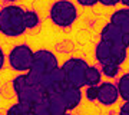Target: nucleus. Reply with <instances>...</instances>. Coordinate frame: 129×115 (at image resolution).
Here are the masks:
<instances>
[{"mask_svg": "<svg viewBox=\"0 0 129 115\" xmlns=\"http://www.w3.org/2000/svg\"><path fill=\"white\" fill-rule=\"evenodd\" d=\"M12 85H13V91L16 94L17 101L30 105L33 108V115H35V106L45 99L46 91L40 86V83L30 81L26 72H23L22 75H17L13 79Z\"/></svg>", "mask_w": 129, "mask_h": 115, "instance_id": "f257e3e1", "label": "nucleus"}, {"mask_svg": "<svg viewBox=\"0 0 129 115\" xmlns=\"http://www.w3.org/2000/svg\"><path fill=\"white\" fill-rule=\"evenodd\" d=\"M26 30L24 10L20 6L9 5L0 9V33L7 37H17Z\"/></svg>", "mask_w": 129, "mask_h": 115, "instance_id": "f03ea898", "label": "nucleus"}, {"mask_svg": "<svg viewBox=\"0 0 129 115\" xmlns=\"http://www.w3.org/2000/svg\"><path fill=\"white\" fill-rule=\"evenodd\" d=\"M59 66L60 65L57 62V58L53 52L47 51V49H40V51H36L33 53L32 66L26 74H27L30 81L39 83V81L45 75L50 74L52 71L57 69Z\"/></svg>", "mask_w": 129, "mask_h": 115, "instance_id": "7ed1b4c3", "label": "nucleus"}, {"mask_svg": "<svg viewBox=\"0 0 129 115\" xmlns=\"http://www.w3.org/2000/svg\"><path fill=\"white\" fill-rule=\"evenodd\" d=\"M95 58L101 65L115 63L122 65L128 58V46L109 43L106 40H99L95 49Z\"/></svg>", "mask_w": 129, "mask_h": 115, "instance_id": "20e7f679", "label": "nucleus"}, {"mask_svg": "<svg viewBox=\"0 0 129 115\" xmlns=\"http://www.w3.org/2000/svg\"><path fill=\"white\" fill-rule=\"evenodd\" d=\"M89 65L88 62L82 58H69L64 60L60 69L64 75L66 82L70 85H75L82 89L86 86V72H88Z\"/></svg>", "mask_w": 129, "mask_h": 115, "instance_id": "39448f33", "label": "nucleus"}, {"mask_svg": "<svg viewBox=\"0 0 129 115\" xmlns=\"http://www.w3.org/2000/svg\"><path fill=\"white\" fill-rule=\"evenodd\" d=\"M49 14L53 25L57 28H70L78 17V10L69 0H57L52 5Z\"/></svg>", "mask_w": 129, "mask_h": 115, "instance_id": "423d86ee", "label": "nucleus"}, {"mask_svg": "<svg viewBox=\"0 0 129 115\" xmlns=\"http://www.w3.org/2000/svg\"><path fill=\"white\" fill-rule=\"evenodd\" d=\"M33 53L27 45H17L9 53V65L16 72H27L33 62Z\"/></svg>", "mask_w": 129, "mask_h": 115, "instance_id": "0eeeda50", "label": "nucleus"}, {"mask_svg": "<svg viewBox=\"0 0 129 115\" xmlns=\"http://www.w3.org/2000/svg\"><path fill=\"white\" fill-rule=\"evenodd\" d=\"M53 92L62 99L63 105L66 106L68 111L75 109L80 104V101H82V91H80V88L75 86V85H70L68 82H64L59 89H56Z\"/></svg>", "mask_w": 129, "mask_h": 115, "instance_id": "6e6552de", "label": "nucleus"}, {"mask_svg": "<svg viewBox=\"0 0 129 115\" xmlns=\"http://www.w3.org/2000/svg\"><path fill=\"white\" fill-rule=\"evenodd\" d=\"M101 39L109 42V43L129 46V35L122 32L116 25H113L111 22L106 23L105 26H103V29L101 30Z\"/></svg>", "mask_w": 129, "mask_h": 115, "instance_id": "1a4fd4ad", "label": "nucleus"}, {"mask_svg": "<svg viewBox=\"0 0 129 115\" xmlns=\"http://www.w3.org/2000/svg\"><path fill=\"white\" fill-rule=\"evenodd\" d=\"M119 99V91L118 86L112 82H101L98 85V99L105 106L113 105Z\"/></svg>", "mask_w": 129, "mask_h": 115, "instance_id": "9d476101", "label": "nucleus"}, {"mask_svg": "<svg viewBox=\"0 0 129 115\" xmlns=\"http://www.w3.org/2000/svg\"><path fill=\"white\" fill-rule=\"evenodd\" d=\"M111 23L116 25L122 32L129 35V7H123V9H119L115 13H112Z\"/></svg>", "mask_w": 129, "mask_h": 115, "instance_id": "9b49d317", "label": "nucleus"}, {"mask_svg": "<svg viewBox=\"0 0 129 115\" xmlns=\"http://www.w3.org/2000/svg\"><path fill=\"white\" fill-rule=\"evenodd\" d=\"M7 115H33V108L27 104H23V102H19L14 104L6 111Z\"/></svg>", "mask_w": 129, "mask_h": 115, "instance_id": "f8f14e48", "label": "nucleus"}, {"mask_svg": "<svg viewBox=\"0 0 129 115\" xmlns=\"http://www.w3.org/2000/svg\"><path fill=\"white\" fill-rule=\"evenodd\" d=\"M102 82V72L96 66H89L88 72H86V86H92V85H99Z\"/></svg>", "mask_w": 129, "mask_h": 115, "instance_id": "ddd939ff", "label": "nucleus"}, {"mask_svg": "<svg viewBox=\"0 0 129 115\" xmlns=\"http://www.w3.org/2000/svg\"><path fill=\"white\" fill-rule=\"evenodd\" d=\"M118 91H119V97L123 101H129V72L122 75L118 81Z\"/></svg>", "mask_w": 129, "mask_h": 115, "instance_id": "4468645a", "label": "nucleus"}, {"mask_svg": "<svg viewBox=\"0 0 129 115\" xmlns=\"http://www.w3.org/2000/svg\"><path fill=\"white\" fill-rule=\"evenodd\" d=\"M24 19H26V28L27 29H35L40 23V17L35 10H24Z\"/></svg>", "mask_w": 129, "mask_h": 115, "instance_id": "2eb2a0df", "label": "nucleus"}, {"mask_svg": "<svg viewBox=\"0 0 129 115\" xmlns=\"http://www.w3.org/2000/svg\"><path fill=\"white\" fill-rule=\"evenodd\" d=\"M120 71V65H115V63H106V65H102V74L108 76V78H115L118 76Z\"/></svg>", "mask_w": 129, "mask_h": 115, "instance_id": "dca6fc26", "label": "nucleus"}, {"mask_svg": "<svg viewBox=\"0 0 129 115\" xmlns=\"http://www.w3.org/2000/svg\"><path fill=\"white\" fill-rule=\"evenodd\" d=\"M85 95H86V99L88 101H96L98 99V86L96 85H92V86H88V89L85 91Z\"/></svg>", "mask_w": 129, "mask_h": 115, "instance_id": "f3484780", "label": "nucleus"}, {"mask_svg": "<svg viewBox=\"0 0 129 115\" xmlns=\"http://www.w3.org/2000/svg\"><path fill=\"white\" fill-rule=\"evenodd\" d=\"M80 6H85V7H92V6H95L96 3H99L98 0H76Z\"/></svg>", "mask_w": 129, "mask_h": 115, "instance_id": "a211bd4d", "label": "nucleus"}, {"mask_svg": "<svg viewBox=\"0 0 129 115\" xmlns=\"http://www.w3.org/2000/svg\"><path fill=\"white\" fill-rule=\"evenodd\" d=\"M119 114L120 115H129V101H125V104H122L119 109Z\"/></svg>", "mask_w": 129, "mask_h": 115, "instance_id": "6ab92c4d", "label": "nucleus"}, {"mask_svg": "<svg viewBox=\"0 0 129 115\" xmlns=\"http://www.w3.org/2000/svg\"><path fill=\"white\" fill-rule=\"evenodd\" d=\"M98 2L103 6H116L118 3H120V0H98Z\"/></svg>", "mask_w": 129, "mask_h": 115, "instance_id": "aec40b11", "label": "nucleus"}, {"mask_svg": "<svg viewBox=\"0 0 129 115\" xmlns=\"http://www.w3.org/2000/svg\"><path fill=\"white\" fill-rule=\"evenodd\" d=\"M5 59H6L5 52H3V49H2V48H0V71L3 69V66H5Z\"/></svg>", "mask_w": 129, "mask_h": 115, "instance_id": "412c9836", "label": "nucleus"}, {"mask_svg": "<svg viewBox=\"0 0 129 115\" xmlns=\"http://www.w3.org/2000/svg\"><path fill=\"white\" fill-rule=\"evenodd\" d=\"M120 3L125 5V7H129V0H120Z\"/></svg>", "mask_w": 129, "mask_h": 115, "instance_id": "4be33fe9", "label": "nucleus"}, {"mask_svg": "<svg viewBox=\"0 0 129 115\" xmlns=\"http://www.w3.org/2000/svg\"><path fill=\"white\" fill-rule=\"evenodd\" d=\"M5 2H10V3H13V2H17V0H5Z\"/></svg>", "mask_w": 129, "mask_h": 115, "instance_id": "5701e85b", "label": "nucleus"}]
</instances>
